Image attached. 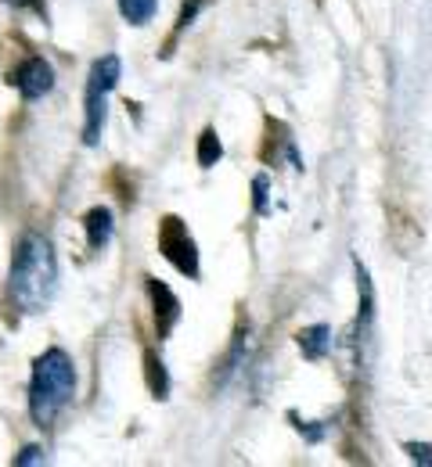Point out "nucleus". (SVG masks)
<instances>
[{"label": "nucleus", "instance_id": "11", "mask_svg": "<svg viewBox=\"0 0 432 467\" xmlns=\"http://www.w3.org/2000/svg\"><path fill=\"white\" fill-rule=\"evenodd\" d=\"M220 155H224L220 137H216L213 130H205V133L198 137V166H202V170H209V166H216V162H220Z\"/></svg>", "mask_w": 432, "mask_h": 467}, {"label": "nucleus", "instance_id": "12", "mask_svg": "<svg viewBox=\"0 0 432 467\" xmlns=\"http://www.w3.org/2000/svg\"><path fill=\"white\" fill-rule=\"evenodd\" d=\"M120 11L130 26H144L155 15V0H120Z\"/></svg>", "mask_w": 432, "mask_h": 467}, {"label": "nucleus", "instance_id": "8", "mask_svg": "<svg viewBox=\"0 0 432 467\" xmlns=\"http://www.w3.org/2000/svg\"><path fill=\"white\" fill-rule=\"evenodd\" d=\"M300 349L307 359H324L328 349H332V327H324V324H317V327H307V331H300Z\"/></svg>", "mask_w": 432, "mask_h": 467}, {"label": "nucleus", "instance_id": "14", "mask_svg": "<svg viewBox=\"0 0 432 467\" xmlns=\"http://www.w3.org/2000/svg\"><path fill=\"white\" fill-rule=\"evenodd\" d=\"M15 464L26 467V464H44V450L40 446H26L18 457H15Z\"/></svg>", "mask_w": 432, "mask_h": 467}, {"label": "nucleus", "instance_id": "7", "mask_svg": "<svg viewBox=\"0 0 432 467\" xmlns=\"http://www.w3.org/2000/svg\"><path fill=\"white\" fill-rule=\"evenodd\" d=\"M83 227H87V241H90V248H94V252H101V248L112 241V213H109L105 205H94V209L87 213Z\"/></svg>", "mask_w": 432, "mask_h": 467}, {"label": "nucleus", "instance_id": "6", "mask_svg": "<svg viewBox=\"0 0 432 467\" xmlns=\"http://www.w3.org/2000/svg\"><path fill=\"white\" fill-rule=\"evenodd\" d=\"M148 281V295H152V302H155V327H159V338H166L170 331H174V324L181 320V302H177V295L170 292L166 285H159L155 277H144Z\"/></svg>", "mask_w": 432, "mask_h": 467}, {"label": "nucleus", "instance_id": "1", "mask_svg": "<svg viewBox=\"0 0 432 467\" xmlns=\"http://www.w3.org/2000/svg\"><path fill=\"white\" fill-rule=\"evenodd\" d=\"M11 302L22 313H44L58 292V259L44 234H22L11 259Z\"/></svg>", "mask_w": 432, "mask_h": 467}, {"label": "nucleus", "instance_id": "9", "mask_svg": "<svg viewBox=\"0 0 432 467\" xmlns=\"http://www.w3.org/2000/svg\"><path fill=\"white\" fill-rule=\"evenodd\" d=\"M248 352V327H242L238 335H235V346H231V352H227V359H224V370H220V385H227L235 374H238V367H242V359H246Z\"/></svg>", "mask_w": 432, "mask_h": 467}, {"label": "nucleus", "instance_id": "10", "mask_svg": "<svg viewBox=\"0 0 432 467\" xmlns=\"http://www.w3.org/2000/svg\"><path fill=\"white\" fill-rule=\"evenodd\" d=\"M144 363H148V389H152V396H155V400H166L170 378H166V370H163V359H155V352H148Z\"/></svg>", "mask_w": 432, "mask_h": 467}, {"label": "nucleus", "instance_id": "13", "mask_svg": "<svg viewBox=\"0 0 432 467\" xmlns=\"http://www.w3.org/2000/svg\"><path fill=\"white\" fill-rule=\"evenodd\" d=\"M407 457H411L415 464L432 467V446H426V442H407Z\"/></svg>", "mask_w": 432, "mask_h": 467}, {"label": "nucleus", "instance_id": "3", "mask_svg": "<svg viewBox=\"0 0 432 467\" xmlns=\"http://www.w3.org/2000/svg\"><path fill=\"white\" fill-rule=\"evenodd\" d=\"M120 72H123V65H120L116 55L98 58L94 68H90V83H87V122H83V140L87 144H98L101 140L105 116H109V94L116 90Z\"/></svg>", "mask_w": 432, "mask_h": 467}, {"label": "nucleus", "instance_id": "5", "mask_svg": "<svg viewBox=\"0 0 432 467\" xmlns=\"http://www.w3.org/2000/svg\"><path fill=\"white\" fill-rule=\"evenodd\" d=\"M15 87H18V94H22L26 101H37V98L51 94V87H55V68H51V61L26 58L18 65V72H15Z\"/></svg>", "mask_w": 432, "mask_h": 467}, {"label": "nucleus", "instance_id": "2", "mask_svg": "<svg viewBox=\"0 0 432 467\" xmlns=\"http://www.w3.org/2000/svg\"><path fill=\"white\" fill-rule=\"evenodd\" d=\"M76 392V370L65 349H47L33 363V378H29V413L40 428H51L58 420Z\"/></svg>", "mask_w": 432, "mask_h": 467}, {"label": "nucleus", "instance_id": "15", "mask_svg": "<svg viewBox=\"0 0 432 467\" xmlns=\"http://www.w3.org/2000/svg\"><path fill=\"white\" fill-rule=\"evenodd\" d=\"M256 209L267 213V176H256Z\"/></svg>", "mask_w": 432, "mask_h": 467}, {"label": "nucleus", "instance_id": "4", "mask_svg": "<svg viewBox=\"0 0 432 467\" xmlns=\"http://www.w3.org/2000/svg\"><path fill=\"white\" fill-rule=\"evenodd\" d=\"M159 248H163V255H166L181 274L198 277V248H195L191 234H187V227L177 216H166V220H163V227H159Z\"/></svg>", "mask_w": 432, "mask_h": 467}]
</instances>
